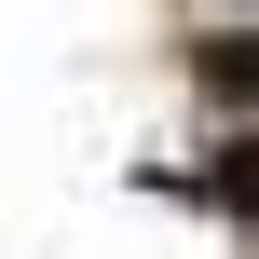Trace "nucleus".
<instances>
[{"label": "nucleus", "instance_id": "nucleus-1", "mask_svg": "<svg viewBox=\"0 0 259 259\" xmlns=\"http://www.w3.org/2000/svg\"><path fill=\"white\" fill-rule=\"evenodd\" d=\"M191 68H205V96H246V109H259V27H246V41H205Z\"/></svg>", "mask_w": 259, "mask_h": 259}, {"label": "nucleus", "instance_id": "nucleus-2", "mask_svg": "<svg viewBox=\"0 0 259 259\" xmlns=\"http://www.w3.org/2000/svg\"><path fill=\"white\" fill-rule=\"evenodd\" d=\"M219 205H232V219H259V137H232V150H219Z\"/></svg>", "mask_w": 259, "mask_h": 259}]
</instances>
